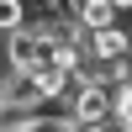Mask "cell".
I'll use <instances>...</instances> for the list:
<instances>
[{
    "label": "cell",
    "instance_id": "5",
    "mask_svg": "<svg viewBox=\"0 0 132 132\" xmlns=\"http://www.w3.org/2000/svg\"><path fill=\"white\" fill-rule=\"evenodd\" d=\"M116 132H132V85H116V111H111Z\"/></svg>",
    "mask_w": 132,
    "mask_h": 132
},
{
    "label": "cell",
    "instance_id": "4",
    "mask_svg": "<svg viewBox=\"0 0 132 132\" xmlns=\"http://www.w3.org/2000/svg\"><path fill=\"white\" fill-rule=\"evenodd\" d=\"M21 27H32L27 0H0V37H11V32H21Z\"/></svg>",
    "mask_w": 132,
    "mask_h": 132
},
{
    "label": "cell",
    "instance_id": "6",
    "mask_svg": "<svg viewBox=\"0 0 132 132\" xmlns=\"http://www.w3.org/2000/svg\"><path fill=\"white\" fill-rule=\"evenodd\" d=\"M116 5V16H132V0H111Z\"/></svg>",
    "mask_w": 132,
    "mask_h": 132
},
{
    "label": "cell",
    "instance_id": "8",
    "mask_svg": "<svg viewBox=\"0 0 132 132\" xmlns=\"http://www.w3.org/2000/svg\"><path fill=\"white\" fill-rule=\"evenodd\" d=\"M79 132H116V127H79Z\"/></svg>",
    "mask_w": 132,
    "mask_h": 132
},
{
    "label": "cell",
    "instance_id": "2",
    "mask_svg": "<svg viewBox=\"0 0 132 132\" xmlns=\"http://www.w3.org/2000/svg\"><path fill=\"white\" fill-rule=\"evenodd\" d=\"M90 58L101 63V69H111V63H122V58H132V32L127 27H111V32H95L90 42Z\"/></svg>",
    "mask_w": 132,
    "mask_h": 132
},
{
    "label": "cell",
    "instance_id": "3",
    "mask_svg": "<svg viewBox=\"0 0 132 132\" xmlns=\"http://www.w3.org/2000/svg\"><path fill=\"white\" fill-rule=\"evenodd\" d=\"M74 21H79L85 32H111V27H122V16H116V5L111 0H74Z\"/></svg>",
    "mask_w": 132,
    "mask_h": 132
},
{
    "label": "cell",
    "instance_id": "1",
    "mask_svg": "<svg viewBox=\"0 0 132 132\" xmlns=\"http://www.w3.org/2000/svg\"><path fill=\"white\" fill-rule=\"evenodd\" d=\"M53 58H58V42H53L37 21L5 37V74H37V69H48Z\"/></svg>",
    "mask_w": 132,
    "mask_h": 132
},
{
    "label": "cell",
    "instance_id": "7",
    "mask_svg": "<svg viewBox=\"0 0 132 132\" xmlns=\"http://www.w3.org/2000/svg\"><path fill=\"white\" fill-rule=\"evenodd\" d=\"M5 106H11V101H5V79H0V116H5Z\"/></svg>",
    "mask_w": 132,
    "mask_h": 132
},
{
    "label": "cell",
    "instance_id": "9",
    "mask_svg": "<svg viewBox=\"0 0 132 132\" xmlns=\"http://www.w3.org/2000/svg\"><path fill=\"white\" fill-rule=\"evenodd\" d=\"M21 132H32V127H21Z\"/></svg>",
    "mask_w": 132,
    "mask_h": 132
}]
</instances>
